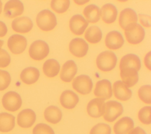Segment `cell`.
Returning <instances> with one entry per match:
<instances>
[{"label": "cell", "instance_id": "obj_32", "mask_svg": "<svg viewBox=\"0 0 151 134\" xmlns=\"http://www.w3.org/2000/svg\"><path fill=\"white\" fill-rule=\"evenodd\" d=\"M138 96L140 99L146 104L151 103V86L144 85L140 87L138 90Z\"/></svg>", "mask_w": 151, "mask_h": 134}, {"label": "cell", "instance_id": "obj_33", "mask_svg": "<svg viewBox=\"0 0 151 134\" xmlns=\"http://www.w3.org/2000/svg\"><path fill=\"white\" fill-rule=\"evenodd\" d=\"M151 107L145 106L142 107L138 113V118L139 120L145 125H150L151 123L150 119Z\"/></svg>", "mask_w": 151, "mask_h": 134}, {"label": "cell", "instance_id": "obj_7", "mask_svg": "<svg viewBox=\"0 0 151 134\" xmlns=\"http://www.w3.org/2000/svg\"><path fill=\"white\" fill-rule=\"evenodd\" d=\"M93 81L91 78L85 74H81L76 77L73 83V88L81 94L90 93L93 88Z\"/></svg>", "mask_w": 151, "mask_h": 134}, {"label": "cell", "instance_id": "obj_36", "mask_svg": "<svg viewBox=\"0 0 151 134\" xmlns=\"http://www.w3.org/2000/svg\"><path fill=\"white\" fill-rule=\"evenodd\" d=\"M11 81L9 73L5 70H0V91L5 90L9 86Z\"/></svg>", "mask_w": 151, "mask_h": 134}, {"label": "cell", "instance_id": "obj_41", "mask_svg": "<svg viewBox=\"0 0 151 134\" xmlns=\"http://www.w3.org/2000/svg\"><path fill=\"white\" fill-rule=\"evenodd\" d=\"M150 52H149L145 56V64L146 67L150 70Z\"/></svg>", "mask_w": 151, "mask_h": 134}, {"label": "cell", "instance_id": "obj_8", "mask_svg": "<svg viewBox=\"0 0 151 134\" xmlns=\"http://www.w3.org/2000/svg\"><path fill=\"white\" fill-rule=\"evenodd\" d=\"M27 45L26 38L19 34L11 35L7 42L8 48L14 54H19L23 53L27 47Z\"/></svg>", "mask_w": 151, "mask_h": 134}, {"label": "cell", "instance_id": "obj_22", "mask_svg": "<svg viewBox=\"0 0 151 134\" xmlns=\"http://www.w3.org/2000/svg\"><path fill=\"white\" fill-rule=\"evenodd\" d=\"M134 128V122L129 117L125 116L120 119L113 126L115 134H127Z\"/></svg>", "mask_w": 151, "mask_h": 134}, {"label": "cell", "instance_id": "obj_16", "mask_svg": "<svg viewBox=\"0 0 151 134\" xmlns=\"http://www.w3.org/2000/svg\"><path fill=\"white\" fill-rule=\"evenodd\" d=\"M11 26L12 30L15 32L27 33L31 30L33 23L29 17H21L14 19L12 22Z\"/></svg>", "mask_w": 151, "mask_h": 134}, {"label": "cell", "instance_id": "obj_37", "mask_svg": "<svg viewBox=\"0 0 151 134\" xmlns=\"http://www.w3.org/2000/svg\"><path fill=\"white\" fill-rule=\"evenodd\" d=\"M11 62V57L8 53L5 50H0V67L5 68L7 67Z\"/></svg>", "mask_w": 151, "mask_h": 134}, {"label": "cell", "instance_id": "obj_11", "mask_svg": "<svg viewBox=\"0 0 151 134\" xmlns=\"http://www.w3.org/2000/svg\"><path fill=\"white\" fill-rule=\"evenodd\" d=\"M105 109L104 100L94 98L91 100L87 106V112L92 117L97 118L103 115Z\"/></svg>", "mask_w": 151, "mask_h": 134}, {"label": "cell", "instance_id": "obj_1", "mask_svg": "<svg viewBox=\"0 0 151 134\" xmlns=\"http://www.w3.org/2000/svg\"><path fill=\"white\" fill-rule=\"evenodd\" d=\"M36 22L38 27L44 31L53 30L57 24L55 15L49 9L40 11L37 16Z\"/></svg>", "mask_w": 151, "mask_h": 134}, {"label": "cell", "instance_id": "obj_28", "mask_svg": "<svg viewBox=\"0 0 151 134\" xmlns=\"http://www.w3.org/2000/svg\"><path fill=\"white\" fill-rule=\"evenodd\" d=\"M83 14L88 22L96 23L100 18V10L97 5L90 4L86 6L83 10Z\"/></svg>", "mask_w": 151, "mask_h": 134}, {"label": "cell", "instance_id": "obj_20", "mask_svg": "<svg viewBox=\"0 0 151 134\" xmlns=\"http://www.w3.org/2000/svg\"><path fill=\"white\" fill-rule=\"evenodd\" d=\"M61 106L67 109H72L76 107L79 101V97L77 94L70 90L64 91L60 98Z\"/></svg>", "mask_w": 151, "mask_h": 134}, {"label": "cell", "instance_id": "obj_38", "mask_svg": "<svg viewBox=\"0 0 151 134\" xmlns=\"http://www.w3.org/2000/svg\"><path fill=\"white\" fill-rule=\"evenodd\" d=\"M140 23L146 27H150V17L149 15H146L145 14H139Z\"/></svg>", "mask_w": 151, "mask_h": 134}, {"label": "cell", "instance_id": "obj_26", "mask_svg": "<svg viewBox=\"0 0 151 134\" xmlns=\"http://www.w3.org/2000/svg\"><path fill=\"white\" fill-rule=\"evenodd\" d=\"M44 116L47 122L52 124H57L61 120L62 112L58 107L50 106L45 109Z\"/></svg>", "mask_w": 151, "mask_h": 134}, {"label": "cell", "instance_id": "obj_14", "mask_svg": "<svg viewBox=\"0 0 151 134\" xmlns=\"http://www.w3.org/2000/svg\"><path fill=\"white\" fill-rule=\"evenodd\" d=\"M36 120L35 112L30 109H25L21 111L17 116L18 125L23 128L31 127Z\"/></svg>", "mask_w": 151, "mask_h": 134}, {"label": "cell", "instance_id": "obj_4", "mask_svg": "<svg viewBox=\"0 0 151 134\" xmlns=\"http://www.w3.org/2000/svg\"><path fill=\"white\" fill-rule=\"evenodd\" d=\"M50 52L48 44L42 40L34 41L29 48V54L31 58L35 60H42L45 58Z\"/></svg>", "mask_w": 151, "mask_h": 134}, {"label": "cell", "instance_id": "obj_5", "mask_svg": "<svg viewBox=\"0 0 151 134\" xmlns=\"http://www.w3.org/2000/svg\"><path fill=\"white\" fill-rule=\"evenodd\" d=\"M123 112V105L115 100H110L105 103L104 119L109 122L114 121Z\"/></svg>", "mask_w": 151, "mask_h": 134}, {"label": "cell", "instance_id": "obj_42", "mask_svg": "<svg viewBox=\"0 0 151 134\" xmlns=\"http://www.w3.org/2000/svg\"><path fill=\"white\" fill-rule=\"evenodd\" d=\"M4 41H2V40H0V50H1V47H2V46L3 45V44H4Z\"/></svg>", "mask_w": 151, "mask_h": 134}, {"label": "cell", "instance_id": "obj_24", "mask_svg": "<svg viewBox=\"0 0 151 134\" xmlns=\"http://www.w3.org/2000/svg\"><path fill=\"white\" fill-rule=\"evenodd\" d=\"M132 68L137 71L141 68V61L139 57L134 54H128L124 55L120 60L119 68Z\"/></svg>", "mask_w": 151, "mask_h": 134}, {"label": "cell", "instance_id": "obj_10", "mask_svg": "<svg viewBox=\"0 0 151 134\" xmlns=\"http://www.w3.org/2000/svg\"><path fill=\"white\" fill-rule=\"evenodd\" d=\"M94 95L103 100L109 99L112 96L111 83L107 79H103L97 82L94 90Z\"/></svg>", "mask_w": 151, "mask_h": 134}, {"label": "cell", "instance_id": "obj_19", "mask_svg": "<svg viewBox=\"0 0 151 134\" xmlns=\"http://www.w3.org/2000/svg\"><path fill=\"white\" fill-rule=\"evenodd\" d=\"M113 90L115 97L122 101H126L130 99L132 96V90L120 80L116 81L113 83Z\"/></svg>", "mask_w": 151, "mask_h": 134}, {"label": "cell", "instance_id": "obj_25", "mask_svg": "<svg viewBox=\"0 0 151 134\" xmlns=\"http://www.w3.org/2000/svg\"><path fill=\"white\" fill-rule=\"evenodd\" d=\"M40 71L35 67H29L24 69L20 74L22 81L27 84L35 83L39 79Z\"/></svg>", "mask_w": 151, "mask_h": 134}, {"label": "cell", "instance_id": "obj_18", "mask_svg": "<svg viewBox=\"0 0 151 134\" xmlns=\"http://www.w3.org/2000/svg\"><path fill=\"white\" fill-rule=\"evenodd\" d=\"M137 14L133 9L127 8L121 11L119 15V23L122 29L124 30L129 24L137 23Z\"/></svg>", "mask_w": 151, "mask_h": 134}, {"label": "cell", "instance_id": "obj_27", "mask_svg": "<svg viewBox=\"0 0 151 134\" xmlns=\"http://www.w3.org/2000/svg\"><path fill=\"white\" fill-rule=\"evenodd\" d=\"M15 116L11 114L2 112L0 113V132H8L15 126Z\"/></svg>", "mask_w": 151, "mask_h": 134}, {"label": "cell", "instance_id": "obj_13", "mask_svg": "<svg viewBox=\"0 0 151 134\" xmlns=\"http://www.w3.org/2000/svg\"><path fill=\"white\" fill-rule=\"evenodd\" d=\"M24 9V5L20 1L11 0L5 4L4 12L6 17L12 18L21 15Z\"/></svg>", "mask_w": 151, "mask_h": 134}, {"label": "cell", "instance_id": "obj_2", "mask_svg": "<svg viewBox=\"0 0 151 134\" xmlns=\"http://www.w3.org/2000/svg\"><path fill=\"white\" fill-rule=\"evenodd\" d=\"M117 58L115 53L111 51H104L99 54L96 58V64L99 69L103 71L112 70L116 66Z\"/></svg>", "mask_w": 151, "mask_h": 134}, {"label": "cell", "instance_id": "obj_31", "mask_svg": "<svg viewBox=\"0 0 151 134\" xmlns=\"http://www.w3.org/2000/svg\"><path fill=\"white\" fill-rule=\"evenodd\" d=\"M70 1L69 0H53L51 2V8L57 13L65 12L70 6Z\"/></svg>", "mask_w": 151, "mask_h": 134}, {"label": "cell", "instance_id": "obj_15", "mask_svg": "<svg viewBox=\"0 0 151 134\" xmlns=\"http://www.w3.org/2000/svg\"><path fill=\"white\" fill-rule=\"evenodd\" d=\"M124 43L122 34L117 31L109 32L105 38V44L110 50H117L121 48Z\"/></svg>", "mask_w": 151, "mask_h": 134}, {"label": "cell", "instance_id": "obj_35", "mask_svg": "<svg viewBox=\"0 0 151 134\" xmlns=\"http://www.w3.org/2000/svg\"><path fill=\"white\" fill-rule=\"evenodd\" d=\"M32 134H55L52 128L45 123L37 124L32 130Z\"/></svg>", "mask_w": 151, "mask_h": 134}, {"label": "cell", "instance_id": "obj_43", "mask_svg": "<svg viewBox=\"0 0 151 134\" xmlns=\"http://www.w3.org/2000/svg\"><path fill=\"white\" fill-rule=\"evenodd\" d=\"M2 3L1 1H0V14L2 12Z\"/></svg>", "mask_w": 151, "mask_h": 134}, {"label": "cell", "instance_id": "obj_12", "mask_svg": "<svg viewBox=\"0 0 151 134\" xmlns=\"http://www.w3.org/2000/svg\"><path fill=\"white\" fill-rule=\"evenodd\" d=\"M88 25V22L86 19L80 14H76L73 15L70 20L69 27L71 31L77 35H82L87 27Z\"/></svg>", "mask_w": 151, "mask_h": 134}, {"label": "cell", "instance_id": "obj_3", "mask_svg": "<svg viewBox=\"0 0 151 134\" xmlns=\"http://www.w3.org/2000/svg\"><path fill=\"white\" fill-rule=\"evenodd\" d=\"M124 34L127 41L132 44L140 43L144 39L145 31L143 27L138 23L129 24L124 29Z\"/></svg>", "mask_w": 151, "mask_h": 134}, {"label": "cell", "instance_id": "obj_34", "mask_svg": "<svg viewBox=\"0 0 151 134\" xmlns=\"http://www.w3.org/2000/svg\"><path fill=\"white\" fill-rule=\"evenodd\" d=\"M90 134H111V128L107 124L100 123L91 128Z\"/></svg>", "mask_w": 151, "mask_h": 134}, {"label": "cell", "instance_id": "obj_23", "mask_svg": "<svg viewBox=\"0 0 151 134\" xmlns=\"http://www.w3.org/2000/svg\"><path fill=\"white\" fill-rule=\"evenodd\" d=\"M100 15L103 21L107 24H111L114 22L117 16V9L112 4H104L100 9Z\"/></svg>", "mask_w": 151, "mask_h": 134}, {"label": "cell", "instance_id": "obj_40", "mask_svg": "<svg viewBox=\"0 0 151 134\" xmlns=\"http://www.w3.org/2000/svg\"><path fill=\"white\" fill-rule=\"evenodd\" d=\"M128 134H146V132L140 127L137 126L134 128H133Z\"/></svg>", "mask_w": 151, "mask_h": 134}, {"label": "cell", "instance_id": "obj_29", "mask_svg": "<svg viewBox=\"0 0 151 134\" xmlns=\"http://www.w3.org/2000/svg\"><path fill=\"white\" fill-rule=\"evenodd\" d=\"M60 69L59 63L55 59H48L45 61L42 66V70L44 74L48 77H54L56 76Z\"/></svg>", "mask_w": 151, "mask_h": 134}, {"label": "cell", "instance_id": "obj_30", "mask_svg": "<svg viewBox=\"0 0 151 134\" xmlns=\"http://www.w3.org/2000/svg\"><path fill=\"white\" fill-rule=\"evenodd\" d=\"M86 40L91 44H96L100 42L102 38V32L97 26L93 25L87 28L85 32Z\"/></svg>", "mask_w": 151, "mask_h": 134}, {"label": "cell", "instance_id": "obj_21", "mask_svg": "<svg viewBox=\"0 0 151 134\" xmlns=\"http://www.w3.org/2000/svg\"><path fill=\"white\" fill-rule=\"evenodd\" d=\"M77 71V67L73 60L67 61L63 66L60 78L64 82H70Z\"/></svg>", "mask_w": 151, "mask_h": 134}, {"label": "cell", "instance_id": "obj_39", "mask_svg": "<svg viewBox=\"0 0 151 134\" xmlns=\"http://www.w3.org/2000/svg\"><path fill=\"white\" fill-rule=\"evenodd\" d=\"M7 31L8 29L5 24L4 22L0 21V37H4L6 34Z\"/></svg>", "mask_w": 151, "mask_h": 134}, {"label": "cell", "instance_id": "obj_17", "mask_svg": "<svg viewBox=\"0 0 151 134\" xmlns=\"http://www.w3.org/2000/svg\"><path fill=\"white\" fill-rule=\"evenodd\" d=\"M120 70V77L122 82L129 88L134 86L139 80L137 71L132 68H122Z\"/></svg>", "mask_w": 151, "mask_h": 134}, {"label": "cell", "instance_id": "obj_9", "mask_svg": "<svg viewBox=\"0 0 151 134\" xmlns=\"http://www.w3.org/2000/svg\"><path fill=\"white\" fill-rule=\"evenodd\" d=\"M88 50V45L81 38H73L69 44V50L71 53L78 58L85 56Z\"/></svg>", "mask_w": 151, "mask_h": 134}, {"label": "cell", "instance_id": "obj_6", "mask_svg": "<svg viewBox=\"0 0 151 134\" xmlns=\"http://www.w3.org/2000/svg\"><path fill=\"white\" fill-rule=\"evenodd\" d=\"M2 103L6 110L10 112H15L21 107L22 99L18 93L9 91L3 96Z\"/></svg>", "mask_w": 151, "mask_h": 134}]
</instances>
